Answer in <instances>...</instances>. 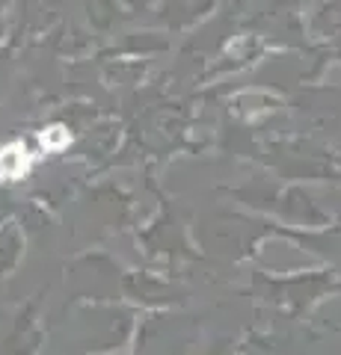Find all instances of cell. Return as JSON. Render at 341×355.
I'll list each match as a JSON object with an SVG mask.
<instances>
[{
  "label": "cell",
  "mask_w": 341,
  "mask_h": 355,
  "mask_svg": "<svg viewBox=\"0 0 341 355\" xmlns=\"http://www.w3.org/2000/svg\"><path fill=\"white\" fill-rule=\"evenodd\" d=\"M33 166V154L24 142H6L0 148V181H18L24 178Z\"/></svg>",
  "instance_id": "cell-1"
},
{
  "label": "cell",
  "mask_w": 341,
  "mask_h": 355,
  "mask_svg": "<svg viewBox=\"0 0 341 355\" xmlns=\"http://www.w3.org/2000/svg\"><path fill=\"white\" fill-rule=\"evenodd\" d=\"M39 142H42V148H45V151H60V148H65V146L72 142L69 128H63V125H48L45 130L39 133Z\"/></svg>",
  "instance_id": "cell-2"
}]
</instances>
